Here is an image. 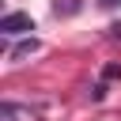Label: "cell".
Instances as JSON below:
<instances>
[{
  "mask_svg": "<svg viewBox=\"0 0 121 121\" xmlns=\"http://www.w3.org/2000/svg\"><path fill=\"white\" fill-rule=\"evenodd\" d=\"M0 30H4L8 38H19V34H30V30H34V19H30L26 11H8V15L0 19Z\"/></svg>",
  "mask_w": 121,
  "mask_h": 121,
  "instance_id": "1",
  "label": "cell"
},
{
  "mask_svg": "<svg viewBox=\"0 0 121 121\" xmlns=\"http://www.w3.org/2000/svg\"><path fill=\"white\" fill-rule=\"evenodd\" d=\"M23 117H30L26 106H19V102H4L0 106V121H23Z\"/></svg>",
  "mask_w": 121,
  "mask_h": 121,
  "instance_id": "2",
  "label": "cell"
},
{
  "mask_svg": "<svg viewBox=\"0 0 121 121\" xmlns=\"http://www.w3.org/2000/svg\"><path fill=\"white\" fill-rule=\"evenodd\" d=\"M30 53H38V38H26V42H19V45H11V60H23V57H30Z\"/></svg>",
  "mask_w": 121,
  "mask_h": 121,
  "instance_id": "3",
  "label": "cell"
},
{
  "mask_svg": "<svg viewBox=\"0 0 121 121\" xmlns=\"http://www.w3.org/2000/svg\"><path fill=\"white\" fill-rule=\"evenodd\" d=\"M53 11H57V15H60V11H64V15H76V11H79V0H64V4L57 0V8H53Z\"/></svg>",
  "mask_w": 121,
  "mask_h": 121,
  "instance_id": "4",
  "label": "cell"
},
{
  "mask_svg": "<svg viewBox=\"0 0 121 121\" xmlns=\"http://www.w3.org/2000/svg\"><path fill=\"white\" fill-rule=\"evenodd\" d=\"M102 76H106V79H117V76H121V68H117V64H106V68H102Z\"/></svg>",
  "mask_w": 121,
  "mask_h": 121,
  "instance_id": "5",
  "label": "cell"
},
{
  "mask_svg": "<svg viewBox=\"0 0 121 121\" xmlns=\"http://www.w3.org/2000/svg\"><path fill=\"white\" fill-rule=\"evenodd\" d=\"M91 98H95V102H102V98H106V83H98V87L91 91Z\"/></svg>",
  "mask_w": 121,
  "mask_h": 121,
  "instance_id": "6",
  "label": "cell"
},
{
  "mask_svg": "<svg viewBox=\"0 0 121 121\" xmlns=\"http://www.w3.org/2000/svg\"><path fill=\"white\" fill-rule=\"evenodd\" d=\"M102 4H121V0H102Z\"/></svg>",
  "mask_w": 121,
  "mask_h": 121,
  "instance_id": "7",
  "label": "cell"
}]
</instances>
